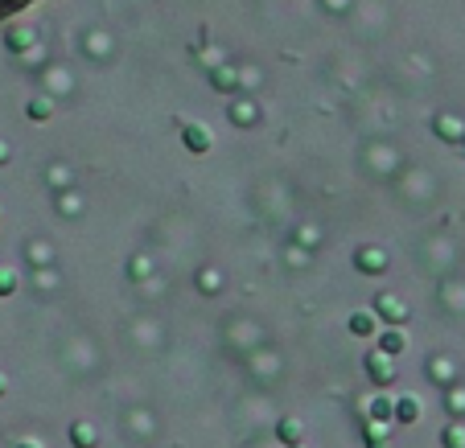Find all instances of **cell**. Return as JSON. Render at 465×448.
<instances>
[{"label": "cell", "instance_id": "6da1fadb", "mask_svg": "<svg viewBox=\"0 0 465 448\" xmlns=\"http://www.w3.org/2000/svg\"><path fill=\"white\" fill-rule=\"evenodd\" d=\"M354 268L367 271V275H383V271H387V251L375 247V243H363V247L354 251Z\"/></svg>", "mask_w": 465, "mask_h": 448}, {"label": "cell", "instance_id": "7a4b0ae2", "mask_svg": "<svg viewBox=\"0 0 465 448\" xmlns=\"http://www.w3.org/2000/svg\"><path fill=\"white\" fill-rule=\"evenodd\" d=\"M379 317L395 325V321H404V317H408V305H404L400 296H391V292H379V296H375V321H379Z\"/></svg>", "mask_w": 465, "mask_h": 448}, {"label": "cell", "instance_id": "3957f363", "mask_svg": "<svg viewBox=\"0 0 465 448\" xmlns=\"http://www.w3.org/2000/svg\"><path fill=\"white\" fill-rule=\"evenodd\" d=\"M182 144H186L189 152H210L214 136H210V128H202V124H186V128H182Z\"/></svg>", "mask_w": 465, "mask_h": 448}, {"label": "cell", "instance_id": "277c9868", "mask_svg": "<svg viewBox=\"0 0 465 448\" xmlns=\"http://www.w3.org/2000/svg\"><path fill=\"white\" fill-rule=\"evenodd\" d=\"M367 374H371L379 387H387V383L395 378V370H391V358H387V354H379V350H371V354H367Z\"/></svg>", "mask_w": 465, "mask_h": 448}, {"label": "cell", "instance_id": "5b68a950", "mask_svg": "<svg viewBox=\"0 0 465 448\" xmlns=\"http://www.w3.org/2000/svg\"><path fill=\"white\" fill-rule=\"evenodd\" d=\"M432 132L441 136V140H449V144H462L465 140V128L453 115H436V120H432Z\"/></svg>", "mask_w": 465, "mask_h": 448}, {"label": "cell", "instance_id": "8992f818", "mask_svg": "<svg viewBox=\"0 0 465 448\" xmlns=\"http://www.w3.org/2000/svg\"><path fill=\"white\" fill-rule=\"evenodd\" d=\"M404 350H408V337H404V329H387V333H379V354L395 358V354H404Z\"/></svg>", "mask_w": 465, "mask_h": 448}, {"label": "cell", "instance_id": "52a82bcc", "mask_svg": "<svg viewBox=\"0 0 465 448\" xmlns=\"http://www.w3.org/2000/svg\"><path fill=\"white\" fill-rule=\"evenodd\" d=\"M391 419H400V424H416V419H420V399H416V395H400V399H395V411H391Z\"/></svg>", "mask_w": 465, "mask_h": 448}, {"label": "cell", "instance_id": "ba28073f", "mask_svg": "<svg viewBox=\"0 0 465 448\" xmlns=\"http://www.w3.org/2000/svg\"><path fill=\"white\" fill-rule=\"evenodd\" d=\"M346 329H350L354 337H375V313H367V309L350 313V321H346Z\"/></svg>", "mask_w": 465, "mask_h": 448}, {"label": "cell", "instance_id": "9c48e42d", "mask_svg": "<svg viewBox=\"0 0 465 448\" xmlns=\"http://www.w3.org/2000/svg\"><path fill=\"white\" fill-rule=\"evenodd\" d=\"M70 445H74V448H95V445H99V432H95L91 424H83V419H79V424H70Z\"/></svg>", "mask_w": 465, "mask_h": 448}, {"label": "cell", "instance_id": "30bf717a", "mask_svg": "<svg viewBox=\"0 0 465 448\" xmlns=\"http://www.w3.org/2000/svg\"><path fill=\"white\" fill-rule=\"evenodd\" d=\"M276 436L288 448H292V445H305V440H301V436H305V432H301V419H292V415H284V419L276 424Z\"/></svg>", "mask_w": 465, "mask_h": 448}, {"label": "cell", "instance_id": "8fae6325", "mask_svg": "<svg viewBox=\"0 0 465 448\" xmlns=\"http://www.w3.org/2000/svg\"><path fill=\"white\" fill-rule=\"evenodd\" d=\"M227 115H231V124H243V128H251V124L260 120V111H255V103H247V99H239V103H235V107H231V111H227Z\"/></svg>", "mask_w": 465, "mask_h": 448}, {"label": "cell", "instance_id": "7c38bea8", "mask_svg": "<svg viewBox=\"0 0 465 448\" xmlns=\"http://www.w3.org/2000/svg\"><path fill=\"white\" fill-rule=\"evenodd\" d=\"M391 411H395V399H391V395H375L371 399V419L375 424H387Z\"/></svg>", "mask_w": 465, "mask_h": 448}, {"label": "cell", "instance_id": "4fadbf2b", "mask_svg": "<svg viewBox=\"0 0 465 448\" xmlns=\"http://www.w3.org/2000/svg\"><path fill=\"white\" fill-rule=\"evenodd\" d=\"M428 378H436V383H453V362L432 358L428 362Z\"/></svg>", "mask_w": 465, "mask_h": 448}, {"label": "cell", "instance_id": "5bb4252c", "mask_svg": "<svg viewBox=\"0 0 465 448\" xmlns=\"http://www.w3.org/2000/svg\"><path fill=\"white\" fill-rule=\"evenodd\" d=\"M441 445L445 448H465V428L462 424H449V428L441 432Z\"/></svg>", "mask_w": 465, "mask_h": 448}, {"label": "cell", "instance_id": "9a60e30c", "mask_svg": "<svg viewBox=\"0 0 465 448\" xmlns=\"http://www.w3.org/2000/svg\"><path fill=\"white\" fill-rule=\"evenodd\" d=\"M33 45V33L29 29H8V49H17V54H25Z\"/></svg>", "mask_w": 465, "mask_h": 448}, {"label": "cell", "instance_id": "2e32d148", "mask_svg": "<svg viewBox=\"0 0 465 448\" xmlns=\"http://www.w3.org/2000/svg\"><path fill=\"white\" fill-rule=\"evenodd\" d=\"M210 87L223 90V95H231V90H235V74H231V70H210Z\"/></svg>", "mask_w": 465, "mask_h": 448}, {"label": "cell", "instance_id": "e0dca14e", "mask_svg": "<svg viewBox=\"0 0 465 448\" xmlns=\"http://www.w3.org/2000/svg\"><path fill=\"white\" fill-rule=\"evenodd\" d=\"M25 115H29V120H49V115H54V103H49V99H33V103L25 107Z\"/></svg>", "mask_w": 465, "mask_h": 448}, {"label": "cell", "instance_id": "ac0fdd59", "mask_svg": "<svg viewBox=\"0 0 465 448\" xmlns=\"http://www.w3.org/2000/svg\"><path fill=\"white\" fill-rule=\"evenodd\" d=\"M13 292H17V271L0 268V296H13Z\"/></svg>", "mask_w": 465, "mask_h": 448}, {"label": "cell", "instance_id": "d6986e66", "mask_svg": "<svg viewBox=\"0 0 465 448\" xmlns=\"http://www.w3.org/2000/svg\"><path fill=\"white\" fill-rule=\"evenodd\" d=\"M128 275H132V280H144V275H148V259H128Z\"/></svg>", "mask_w": 465, "mask_h": 448}, {"label": "cell", "instance_id": "ffe728a7", "mask_svg": "<svg viewBox=\"0 0 465 448\" xmlns=\"http://www.w3.org/2000/svg\"><path fill=\"white\" fill-rule=\"evenodd\" d=\"M445 407H449L453 415H465V391H453V395L445 399Z\"/></svg>", "mask_w": 465, "mask_h": 448}, {"label": "cell", "instance_id": "44dd1931", "mask_svg": "<svg viewBox=\"0 0 465 448\" xmlns=\"http://www.w3.org/2000/svg\"><path fill=\"white\" fill-rule=\"evenodd\" d=\"M58 210H62V214H79V198H62Z\"/></svg>", "mask_w": 465, "mask_h": 448}, {"label": "cell", "instance_id": "7402d4cb", "mask_svg": "<svg viewBox=\"0 0 465 448\" xmlns=\"http://www.w3.org/2000/svg\"><path fill=\"white\" fill-rule=\"evenodd\" d=\"M8 157H13V148H8V144H0V165H4Z\"/></svg>", "mask_w": 465, "mask_h": 448}, {"label": "cell", "instance_id": "603a6c76", "mask_svg": "<svg viewBox=\"0 0 465 448\" xmlns=\"http://www.w3.org/2000/svg\"><path fill=\"white\" fill-rule=\"evenodd\" d=\"M367 448H391L387 440H367Z\"/></svg>", "mask_w": 465, "mask_h": 448}, {"label": "cell", "instance_id": "cb8c5ba5", "mask_svg": "<svg viewBox=\"0 0 465 448\" xmlns=\"http://www.w3.org/2000/svg\"><path fill=\"white\" fill-rule=\"evenodd\" d=\"M17 448H42V445H33V440H21V445H17Z\"/></svg>", "mask_w": 465, "mask_h": 448}, {"label": "cell", "instance_id": "d4e9b609", "mask_svg": "<svg viewBox=\"0 0 465 448\" xmlns=\"http://www.w3.org/2000/svg\"><path fill=\"white\" fill-rule=\"evenodd\" d=\"M4 391H8V383H4V374H0V395H4Z\"/></svg>", "mask_w": 465, "mask_h": 448}, {"label": "cell", "instance_id": "484cf974", "mask_svg": "<svg viewBox=\"0 0 465 448\" xmlns=\"http://www.w3.org/2000/svg\"><path fill=\"white\" fill-rule=\"evenodd\" d=\"M292 448H305V445H292Z\"/></svg>", "mask_w": 465, "mask_h": 448}]
</instances>
